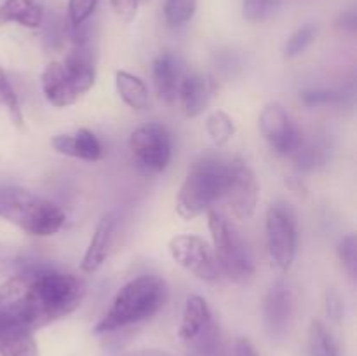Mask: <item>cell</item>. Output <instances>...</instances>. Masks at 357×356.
<instances>
[{"mask_svg":"<svg viewBox=\"0 0 357 356\" xmlns=\"http://www.w3.org/2000/svg\"><path fill=\"white\" fill-rule=\"evenodd\" d=\"M86 297V283L47 265H26L0 285V349L68 316Z\"/></svg>","mask_w":357,"mask_h":356,"instance_id":"6da1fadb","label":"cell"},{"mask_svg":"<svg viewBox=\"0 0 357 356\" xmlns=\"http://www.w3.org/2000/svg\"><path fill=\"white\" fill-rule=\"evenodd\" d=\"M169 290L157 274H142L126 283L94 327V334H112L155 316L167 302Z\"/></svg>","mask_w":357,"mask_h":356,"instance_id":"7a4b0ae2","label":"cell"},{"mask_svg":"<svg viewBox=\"0 0 357 356\" xmlns=\"http://www.w3.org/2000/svg\"><path fill=\"white\" fill-rule=\"evenodd\" d=\"M0 218L37 237L58 234L65 225V213L51 199L21 187H0Z\"/></svg>","mask_w":357,"mask_h":356,"instance_id":"3957f363","label":"cell"},{"mask_svg":"<svg viewBox=\"0 0 357 356\" xmlns=\"http://www.w3.org/2000/svg\"><path fill=\"white\" fill-rule=\"evenodd\" d=\"M227 163L216 157H201L188 168L176 194V213L183 220H194L208 213L223 199Z\"/></svg>","mask_w":357,"mask_h":356,"instance_id":"277c9868","label":"cell"},{"mask_svg":"<svg viewBox=\"0 0 357 356\" xmlns=\"http://www.w3.org/2000/svg\"><path fill=\"white\" fill-rule=\"evenodd\" d=\"M208 227L220 272L237 285L250 281L255 274V258L239 230L215 208L208 212Z\"/></svg>","mask_w":357,"mask_h":356,"instance_id":"5b68a950","label":"cell"},{"mask_svg":"<svg viewBox=\"0 0 357 356\" xmlns=\"http://www.w3.org/2000/svg\"><path fill=\"white\" fill-rule=\"evenodd\" d=\"M265 237L272 265L279 272H288L298 251V225L293 209L286 202L268 206L265 216Z\"/></svg>","mask_w":357,"mask_h":356,"instance_id":"8992f818","label":"cell"},{"mask_svg":"<svg viewBox=\"0 0 357 356\" xmlns=\"http://www.w3.org/2000/svg\"><path fill=\"white\" fill-rule=\"evenodd\" d=\"M129 150L146 171L162 173L173 159V136L160 122H146L131 133Z\"/></svg>","mask_w":357,"mask_h":356,"instance_id":"52a82bcc","label":"cell"},{"mask_svg":"<svg viewBox=\"0 0 357 356\" xmlns=\"http://www.w3.org/2000/svg\"><path fill=\"white\" fill-rule=\"evenodd\" d=\"M258 198H260V184L257 173L243 157H234L227 163L223 201L227 202L236 218L248 220L257 212Z\"/></svg>","mask_w":357,"mask_h":356,"instance_id":"ba28073f","label":"cell"},{"mask_svg":"<svg viewBox=\"0 0 357 356\" xmlns=\"http://www.w3.org/2000/svg\"><path fill=\"white\" fill-rule=\"evenodd\" d=\"M261 136L278 156L291 157L303 143V131L281 103H268L258 117Z\"/></svg>","mask_w":357,"mask_h":356,"instance_id":"9c48e42d","label":"cell"},{"mask_svg":"<svg viewBox=\"0 0 357 356\" xmlns=\"http://www.w3.org/2000/svg\"><path fill=\"white\" fill-rule=\"evenodd\" d=\"M169 253L180 267L194 274L201 281L215 283L220 279L213 248L195 234H180L169 241Z\"/></svg>","mask_w":357,"mask_h":356,"instance_id":"30bf717a","label":"cell"},{"mask_svg":"<svg viewBox=\"0 0 357 356\" xmlns=\"http://www.w3.org/2000/svg\"><path fill=\"white\" fill-rule=\"evenodd\" d=\"M296 295L291 283L278 279L268 286L264 299V325L272 341H282L295 320Z\"/></svg>","mask_w":357,"mask_h":356,"instance_id":"8fae6325","label":"cell"},{"mask_svg":"<svg viewBox=\"0 0 357 356\" xmlns=\"http://www.w3.org/2000/svg\"><path fill=\"white\" fill-rule=\"evenodd\" d=\"M121 209H112V212L105 213L101 216L96 229H94L93 237H91L89 244H87L86 253H84L82 260H80V271L86 272V274H93L108 260L115 244H117L119 236H121Z\"/></svg>","mask_w":357,"mask_h":356,"instance_id":"7c38bea8","label":"cell"},{"mask_svg":"<svg viewBox=\"0 0 357 356\" xmlns=\"http://www.w3.org/2000/svg\"><path fill=\"white\" fill-rule=\"evenodd\" d=\"M40 80L45 100L56 108L70 107V105L77 103L82 94H86L61 61H51L49 65H45V68L42 70Z\"/></svg>","mask_w":357,"mask_h":356,"instance_id":"4fadbf2b","label":"cell"},{"mask_svg":"<svg viewBox=\"0 0 357 356\" xmlns=\"http://www.w3.org/2000/svg\"><path fill=\"white\" fill-rule=\"evenodd\" d=\"M51 147L61 156L87 161V163H96L103 157V145L100 138L87 128L52 136Z\"/></svg>","mask_w":357,"mask_h":356,"instance_id":"5bb4252c","label":"cell"},{"mask_svg":"<svg viewBox=\"0 0 357 356\" xmlns=\"http://www.w3.org/2000/svg\"><path fill=\"white\" fill-rule=\"evenodd\" d=\"M215 91V80H211L204 73H185L180 91H178V101H180L183 114L187 117L201 115L211 103Z\"/></svg>","mask_w":357,"mask_h":356,"instance_id":"9a60e30c","label":"cell"},{"mask_svg":"<svg viewBox=\"0 0 357 356\" xmlns=\"http://www.w3.org/2000/svg\"><path fill=\"white\" fill-rule=\"evenodd\" d=\"M185 77L183 65L180 58L173 52H162L153 59L152 79L157 94L160 100L167 105L178 101V91H180L181 80Z\"/></svg>","mask_w":357,"mask_h":356,"instance_id":"2e32d148","label":"cell"},{"mask_svg":"<svg viewBox=\"0 0 357 356\" xmlns=\"http://www.w3.org/2000/svg\"><path fill=\"white\" fill-rule=\"evenodd\" d=\"M213 323V314L208 302L201 295H190L185 302L181 323L178 328V337L183 342L190 344L204 330H208Z\"/></svg>","mask_w":357,"mask_h":356,"instance_id":"e0dca14e","label":"cell"},{"mask_svg":"<svg viewBox=\"0 0 357 356\" xmlns=\"http://www.w3.org/2000/svg\"><path fill=\"white\" fill-rule=\"evenodd\" d=\"M44 21V7L38 0H3L0 3V24L17 23L24 28H38Z\"/></svg>","mask_w":357,"mask_h":356,"instance_id":"ac0fdd59","label":"cell"},{"mask_svg":"<svg viewBox=\"0 0 357 356\" xmlns=\"http://www.w3.org/2000/svg\"><path fill=\"white\" fill-rule=\"evenodd\" d=\"M115 89H117L121 100L132 110L145 112L149 108V87L135 73H129L126 70H117L115 72Z\"/></svg>","mask_w":357,"mask_h":356,"instance_id":"d6986e66","label":"cell"},{"mask_svg":"<svg viewBox=\"0 0 357 356\" xmlns=\"http://www.w3.org/2000/svg\"><path fill=\"white\" fill-rule=\"evenodd\" d=\"M310 356H342L338 342L323 321H312L309 327Z\"/></svg>","mask_w":357,"mask_h":356,"instance_id":"ffe728a7","label":"cell"},{"mask_svg":"<svg viewBox=\"0 0 357 356\" xmlns=\"http://www.w3.org/2000/svg\"><path fill=\"white\" fill-rule=\"evenodd\" d=\"M206 131H208L209 138L215 145L223 147L236 135V124L227 112L215 110L206 119Z\"/></svg>","mask_w":357,"mask_h":356,"instance_id":"44dd1931","label":"cell"},{"mask_svg":"<svg viewBox=\"0 0 357 356\" xmlns=\"http://www.w3.org/2000/svg\"><path fill=\"white\" fill-rule=\"evenodd\" d=\"M192 348V356H225L220 328L213 321L208 330L202 332L195 341L188 344Z\"/></svg>","mask_w":357,"mask_h":356,"instance_id":"7402d4cb","label":"cell"},{"mask_svg":"<svg viewBox=\"0 0 357 356\" xmlns=\"http://www.w3.org/2000/svg\"><path fill=\"white\" fill-rule=\"evenodd\" d=\"M326 152L328 150L324 147H321L319 143H307L303 140L302 145L298 147L295 154L291 156L295 168L300 171H314L316 168L323 166L326 163Z\"/></svg>","mask_w":357,"mask_h":356,"instance_id":"603a6c76","label":"cell"},{"mask_svg":"<svg viewBox=\"0 0 357 356\" xmlns=\"http://www.w3.org/2000/svg\"><path fill=\"white\" fill-rule=\"evenodd\" d=\"M0 105H3L7 108L14 124L21 128L23 126V110H21L16 91H14L13 84H10L9 77L3 72L2 66H0Z\"/></svg>","mask_w":357,"mask_h":356,"instance_id":"cb8c5ba5","label":"cell"},{"mask_svg":"<svg viewBox=\"0 0 357 356\" xmlns=\"http://www.w3.org/2000/svg\"><path fill=\"white\" fill-rule=\"evenodd\" d=\"M197 0H166L164 2V16L173 27H180L192 20L195 13Z\"/></svg>","mask_w":357,"mask_h":356,"instance_id":"d4e9b609","label":"cell"},{"mask_svg":"<svg viewBox=\"0 0 357 356\" xmlns=\"http://www.w3.org/2000/svg\"><path fill=\"white\" fill-rule=\"evenodd\" d=\"M282 0H243V14L251 23L267 21L279 9Z\"/></svg>","mask_w":357,"mask_h":356,"instance_id":"484cf974","label":"cell"},{"mask_svg":"<svg viewBox=\"0 0 357 356\" xmlns=\"http://www.w3.org/2000/svg\"><path fill=\"white\" fill-rule=\"evenodd\" d=\"M316 35H317V27H314V24H303L302 28H298V30L288 38V42H286L284 45L286 58H296V56L302 54V52L312 44Z\"/></svg>","mask_w":357,"mask_h":356,"instance_id":"4316f807","label":"cell"},{"mask_svg":"<svg viewBox=\"0 0 357 356\" xmlns=\"http://www.w3.org/2000/svg\"><path fill=\"white\" fill-rule=\"evenodd\" d=\"M338 258L342 262V267L345 269V272L349 274V278L352 281H356L357 274V243L354 234H347L345 237H342L340 243L337 248Z\"/></svg>","mask_w":357,"mask_h":356,"instance_id":"83f0119b","label":"cell"},{"mask_svg":"<svg viewBox=\"0 0 357 356\" xmlns=\"http://www.w3.org/2000/svg\"><path fill=\"white\" fill-rule=\"evenodd\" d=\"M98 0H68V23L70 27L77 28L87 23L93 16Z\"/></svg>","mask_w":357,"mask_h":356,"instance_id":"f1b7e54d","label":"cell"},{"mask_svg":"<svg viewBox=\"0 0 357 356\" xmlns=\"http://www.w3.org/2000/svg\"><path fill=\"white\" fill-rule=\"evenodd\" d=\"M300 100L307 107H328V105H338L344 101V96L340 93H335V91H324V89H316V91H303L300 94Z\"/></svg>","mask_w":357,"mask_h":356,"instance_id":"f546056e","label":"cell"},{"mask_svg":"<svg viewBox=\"0 0 357 356\" xmlns=\"http://www.w3.org/2000/svg\"><path fill=\"white\" fill-rule=\"evenodd\" d=\"M326 313H328V316L335 321L342 320V316H344V313H345L344 299H342L340 293L333 288L328 290V293H326Z\"/></svg>","mask_w":357,"mask_h":356,"instance_id":"4dcf8cb0","label":"cell"},{"mask_svg":"<svg viewBox=\"0 0 357 356\" xmlns=\"http://www.w3.org/2000/svg\"><path fill=\"white\" fill-rule=\"evenodd\" d=\"M110 3L115 14L124 21H132L138 13V0H110Z\"/></svg>","mask_w":357,"mask_h":356,"instance_id":"1f68e13d","label":"cell"},{"mask_svg":"<svg viewBox=\"0 0 357 356\" xmlns=\"http://www.w3.org/2000/svg\"><path fill=\"white\" fill-rule=\"evenodd\" d=\"M236 356H260V355H258L253 342L248 341V339H239V341L236 342Z\"/></svg>","mask_w":357,"mask_h":356,"instance_id":"d6a6232c","label":"cell"},{"mask_svg":"<svg viewBox=\"0 0 357 356\" xmlns=\"http://www.w3.org/2000/svg\"><path fill=\"white\" fill-rule=\"evenodd\" d=\"M117 356H174L171 355L169 351H164V349H136V351H128V353H122V355Z\"/></svg>","mask_w":357,"mask_h":356,"instance_id":"836d02e7","label":"cell"},{"mask_svg":"<svg viewBox=\"0 0 357 356\" xmlns=\"http://www.w3.org/2000/svg\"><path fill=\"white\" fill-rule=\"evenodd\" d=\"M338 27L344 28V30H349V31H354L356 30V14L352 13H344L340 16V20H338Z\"/></svg>","mask_w":357,"mask_h":356,"instance_id":"e575fe53","label":"cell"},{"mask_svg":"<svg viewBox=\"0 0 357 356\" xmlns=\"http://www.w3.org/2000/svg\"><path fill=\"white\" fill-rule=\"evenodd\" d=\"M138 2H139V0H138Z\"/></svg>","mask_w":357,"mask_h":356,"instance_id":"d590c367","label":"cell"}]
</instances>
